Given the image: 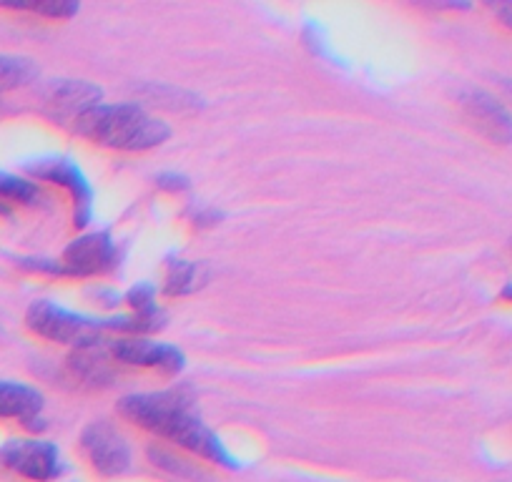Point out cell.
<instances>
[{
    "mask_svg": "<svg viewBox=\"0 0 512 482\" xmlns=\"http://www.w3.org/2000/svg\"><path fill=\"white\" fill-rule=\"evenodd\" d=\"M126 420L136 422L144 430L176 442L184 450L196 452L206 460L224 467H236L234 457L226 452L224 442L191 412L189 402L179 395H131L118 405Z\"/></svg>",
    "mask_w": 512,
    "mask_h": 482,
    "instance_id": "obj_1",
    "label": "cell"
},
{
    "mask_svg": "<svg viewBox=\"0 0 512 482\" xmlns=\"http://www.w3.org/2000/svg\"><path fill=\"white\" fill-rule=\"evenodd\" d=\"M101 103V88L86 81L53 83L46 93L48 116L61 126H76L83 113Z\"/></svg>",
    "mask_w": 512,
    "mask_h": 482,
    "instance_id": "obj_7",
    "label": "cell"
},
{
    "mask_svg": "<svg viewBox=\"0 0 512 482\" xmlns=\"http://www.w3.org/2000/svg\"><path fill=\"white\" fill-rule=\"evenodd\" d=\"M0 199L16 201V204H31L38 199V186L21 176L3 174L0 171Z\"/></svg>",
    "mask_w": 512,
    "mask_h": 482,
    "instance_id": "obj_15",
    "label": "cell"
},
{
    "mask_svg": "<svg viewBox=\"0 0 512 482\" xmlns=\"http://www.w3.org/2000/svg\"><path fill=\"white\" fill-rule=\"evenodd\" d=\"M8 11H21V13H36L43 18H71L78 13V3L73 0H3L0 3Z\"/></svg>",
    "mask_w": 512,
    "mask_h": 482,
    "instance_id": "obj_12",
    "label": "cell"
},
{
    "mask_svg": "<svg viewBox=\"0 0 512 482\" xmlns=\"http://www.w3.org/2000/svg\"><path fill=\"white\" fill-rule=\"evenodd\" d=\"M28 174H33L36 179L53 181V184L63 186V189L73 196V204H76V224H88L93 206V191L78 166H73L68 159H43L38 161V164L28 166Z\"/></svg>",
    "mask_w": 512,
    "mask_h": 482,
    "instance_id": "obj_10",
    "label": "cell"
},
{
    "mask_svg": "<svg viewBox=\"0 0 512 482\" xmlns=\"http://www.w3.org/2000/svg\"><path fill=\"white\" fill-rule=\"evenodd\" d=\"M495 16L502 26L512 31V3H500V6H495Z\"/></svg>",
    "mask_w": 512,
    "mask_h": 482,
    "instance_id": "obj_16",
    "label": "cell"
},
{
    "mask_svg": "<svg viewBox=\"0 0 512 482\" xmlns=\"http://www.w3.org/2000/svg\"><path fill=\"white\" fill-rule=\"evenodd\" d=\"M502 299H505V302H512V284H507L505 289H502V294H500Z\"/></svg>",
    "mask_w": 512,
    "mask_h": 482,
    "instance_id": "obj_17",
    "label": "cell"
},
{
    "mask_svg": "<svg viewBox=\"0 0 512 482\" xmlns=\"http://www.w3.org/2000/svg\"><path fill=\"white\" fill-rule=\"evenodd\" d=\"M26 324L38 337H46L51 342L76 344V347L98 339L101 329H116V319L113 322H98V319H88L81 317V314L68 312V309L58 307V304L48 302V299L31 304L26 314Z\"/></svg>",
    "mask_w": 512,
    "mask_h": 482,
    "instance_id": "obj_3",
    "label": "cell"
},
{
    "mask_svg": "<svg viewBox=\"0 0 512 482\" xmlns=\"http://www.w3.org/2000/svg\"><path fill=\"white\" fill-rule=\"evenodd\" d=\"M38 68L33 66L31 58L18 56H0V96L16 88L28 86L36 78Z\"/></svg>",
    "mask_w": 512,
    "mask_h": 482,
    "instance_id": "obj_13",
    "label": "cell"
},
{
    "mask_svg": "<svg viewBox=\"0 0 512 482\" xmlns=\"http://www.w3.org/2000/svg\"><path fill=\"white\" fill-rule=\"evenodd\" d=\"M204 284V272L194 262H174L166 277V294L171 297H184V294L196 292Z\"/></svg>",
    "mask_w": 512,
    "mask_h": 482,
    "instance_id": "obj_14",
    "label": "cell"
},
{
    "mask_svg": "<svg viewBox=\"0 0 512 482\" xmlns=\"http://www.w3.org/2000/svg\"><path fill=\"white\" fill-rule=\"evenodd\" d=\"M81 447L93 470L101 472V475L116 477L123 475L131 467V450H128L126 440L108 422H93V425H88L83 430Z\"/></svg>",
    "mask_w": 512,
    "mask_h": 482,
    "instance_id": "obj_5",
    "label": "cell"
},
{
    "mask_svg": "<svg viewBox=\"0 0 512 482\" xmlns=\"http://www.w3.org/2000/svg\"><path fill=\"white\" fill-rule=\"evenodd\" d=\"M43 410V395L28 385L0 382V417H16L31 425Z\"/></svg>",
    "mask_w": 512,
    "mask_h": 482,
    "instance_id": "obj_11",
    "label": "cell"
},
{
    "mask_svg": "<svg viewBox=\"0 0 512 482\" xmlns=\"http://www.w3.org/2000/svg\"><path fill=\"white\" fill-rule=\"evenodd\" d=\"M460 103L470 124L485 139L492 144H512V113L497 98L485 91H467Z\"/></svg>",
    "mask_w": 512,
    "mask_h": 482,
    "instance_id": "obj_9",
    "label": "cell"
},
{
    "mask_svg": "<svg viewBox=\"0 0 512 482\" xmlns=\"http://www.w3.org/2000/svg\"><path fill=\"white\" fill-rule=\"evenodd\" d=\"M111 357L121 362V365L154 367V370L166 372V375H176V372L184 370V354H181V349L169 347V344L149 342V339L141 337L113 342Z\"/></svg>",
    "mask_w": 512,
    "mask_h": 482,
    "instance_id": "obj_8",
    "label": "cell"
},
{
    "mask_svg": "<svg viewBox=\"0 0 512 482\" xmlns=\"http://www.w3.org/2000/svg\"><path fill=\"white\" fill-rule=\"evenodd\" d=\"M0 465L33 482H51L61 477V452L46 440H11L0 447Z\"/></svg>",
    "mask_w": 512,
    "mask_h": 482,
    "instance_id": "obj_4",
    "label": "cell"
},
{
    "mask_svg": "<svg viewBox=\"0 0 512 482\" xmlns=\"http://www.w3.org/2000/svg\"><path fill=\"white\" fill-rule=\"evenodd\" d=\"M505 91H507V96L512 98V81H505Z\"/></svg>",
    "mask_w": 512,
    "mask_h": 482,
    "instance_id": "obj_18",
    "label": "cell"
},
{
    "mask_svg": "<svg viewBox=\"0 0 512 482\" xmlns=\"http://www.w3.org/2000/svg\"><path fill=\"white\" fill-rule=\"evenodd\" d=\"M116 267V247L106 234H86L63 252L61 262L53 267L58 274L71 277H96Z\"/></svg>",
    "mask_w": 512,
    "mask_h": 482,
    "instance_id": "obj_6",
    "label": "cell"
},
{
    "mask_svg": "<svg viewBox=\"0 0 512 482\" xmlns=\"http://www.w3.org/2000/svg\"><path fill=\"white\" fill-rule=\"evenodd\" d=\"M73 131L86 136L93 144L118 151L154 149V146L164 144L171 134L164 121L149 116L136 103H118V106L98 103L96 108L83 113L81 121L73 126Z\"/></svg>",
    "mask_w": 512,
    "mask_h": 482,
    "instance_id": "obj_2",
    "label": "cell"
}]
</instances>
